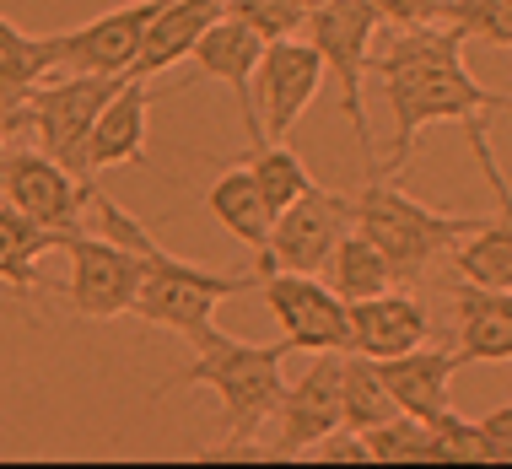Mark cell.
<instances>
[{
	"instance_id": "cell-13",
	"label": "cell",
	"mask_w": 512,
	"mask_h": 469,
	"mask_svg": "<svg viewBox=\"0 0 512 469\" xmlns=\"http://www.w3.org/2000/svg\"><path fill=\"white\" fill-rule=\"evenodd\" d=\"M162 0H130L119 11H103L87 27H71V33H54V60L71 76H124L141 54V38L151 17H157Z\"/></svg>"
},
{
	"instance_id": "cell-1",
	"label": "cell",
	"mask_w": 512,
	"mask_h": 469,
	"mask_svg": "<svg viewBox=\"0 0 512 469\" xmlns=\"http://www.w3.org/2000/svg\"><path fill=\"white\" fill-rule=\"evenodd\" d=\"M464 44L469 38L442 17V22H421V27H394L389 49L372 54V76H378V92L389 103V124H394L389 178L410 162L426 124L459 119L469 146L480 151V168H486L491 189L502 195V211H512V189H507L502 168H496V151L486 135V119L512 108V98L491 92L486 81H475V71L464 65Z\"/></svg>"
},
{
	"instance_id": "cell-11",
	"label": "cell",
	"mask_w": 512,
	"mask_h": 469,
	"mask_svg": "<svg viewBox=\"0 0 512 469\" xmlns=\"http://www.w3.org/2000/svg\"><path fill=\"white\" fill-rule=\"evenodd\" d=\"M340 416V351H313L308 372L286 383L281 405H275V437L265 443L270 459H308L318 437H329Z\"/></svg>"
},
{
	"instance_id": "cell-20",
	"label": "cell",
	"mask_w": 512,
	"mask_h": 469,
	"mask_svg": "<svg viewBox=\"0 0 512 469\" xmlns=\"http://www.w3.org/2000/svg\"><path fill=\"white\" fill-rule=\"evenodd\" d=\"M205 211L216 216V227H227L232 238H238L243 248H254V254L270 243L275 216H270V205H265V195H259L254 173H248L243 162H227V173H221L211 184V195H205Z\"/></svg>"
},
{
	"instance_id": "cell-27",
	"label": "cell",
	"mask_w": 512,
	"mask_h": 469,
	"mask_svg": "<svg viewBox=\"0 0 512 469\" xmlns=\"http://www.w3.org/2000/svg\"><path fill=\"white\" fill-rule=\"evenodd\" d=\"M362 443H367L372 464H426L432 459V426L421 416H405V410H399V416L367 426Z\"/></svg>"
},
{
	"instance_id": "cell-2",
	"label": "cell",
	"mask_w": 512,
	"mask_h": 469,
	"mask_svg": "<svg viewBox=\"0 0 512 469\" xmlns=\"http://www.w3.org/2000/svg\"><path fill=\"white\" fill-rule=\"evenodd\" d=\"M189 346H195V362H189L184 372H173L157 394H168V389H211L221 399V426H227L211 453L248 448L259 426L275 421V405H281V394H286L281 362H286V351H292V340L254 346V340H238V335H227V329L205 324V329L189 335Z\"/></svg>"
},
{
	"instance_id": "cell-32",
	"label": "cell",
	"mask_w": 512,
	"mask_h": 469,
	"mask_svg": "<svg viewBox=\"0 0 512 469\" xmlns=\"http://www.w3.org/2000/svg\"><path fill=\"white\" fill-rule=\"evenodd\" d=\"M308 453H313V459H335V464H372V459H367L362 432H351V426H335V432L318 437Z\"/></svg>"
},
{
	"instance_id": "cell-33",
	"label": "cell",
	"mask_w": 512,
	"mask_h": 469,
	"mask_svg": "<svg viewBox=\"0 0 512 469\" xmlns=\"http://www.w3.org/2000/svg\"><path fill=\"white\" fill-rule=\"evenodd\" d=\"M480 437H486V459L512 464V405H496L486 421H480Z\"/></svg>"
},
{
	"instance_id": "cell-3",
	"label": "cell",
	"mask_w": 512,
	"mask_h": 469,
	"mask_svg": "<svg viewBox=\"0 0 512 469\" xmlns=\"http://www.w3.org/2000/svg\"><path fill=\"white\" fill-rule=\"evenodd\" d=\"M92 205H98V222L108 238L130 243L141 254V292H135V319L157 324V329H173V335H195V329L211 324V313L221 308L227 297H243V292H259V275H232V270H200L189 259H173L151 232L135 222L130 211H119L103 189H92Z\"/></svg>"
},
{
	"instance_id": "cell-31",
	"label": "cell",
	"mask_w": 512,
	"mask_h": 469,
	"mask_svg": "<svg viewBox=\"0 0 512 469\" xmlns=\"http://www.w3.org/2000/svg\"><path fill=\"white\" fill-rule=\"evenodd\" d=\"M367 6L383 27H421V22H442L448 0H367Z\"/></svg>"
},
{
	"instance_id": "cell-22",
	"label": "cell",
	"mask_w": 512,
	"mask_h": 469,
	"mask_svg": "<svg viewBox=\"0 0 512 469\" xmlns=\"http://www.w3.org/2000/svg\"><path fill=\"white\" fill-rule=\"evenodd\" d=\"M453 270L469 286H491V292H512V211L496 222H475L453 243Z\"/></svg>"
},
{
	"instance_id": "cell-19",
	"label": "cell",
	"mask_w": 512,
	"mask_h": 469,
	"mask_svg": "<svg viewBox=\"0 0 512 469\" xmlns=\"http://www.w3.org/2000/svg\"><path fill=\"white\" fill-rule=\"evenodd\" d=\"M453 329H459V362H512V292L459 281Z\"/></svg>"
},
{
	"instance_id": "cell-15",
	"label": "cell",
	"mask_w": 512,
	"mask_h": 469,
	"mask_svg": "<svg viewBox=\"0 0 512 469\" xmlns=\"http://www.w3.org/2000/svg\"><path fill=\"white\" fill-rule=\"evenodd\" d=\"M259 54H265V38L254 33L248 22L238 17H221L205 27V38L195 44V71L200 76H211L221 81V87L238 98V114H243V130H248V146H259L265 141V124H259V108H254V71H259Z\"/></svg>"
},
{
	"instance_id": "cell-25",
	"label": "cell",
	"mask_w": 512,
	"mask_h": 469,
	"mask_svg": "<svg viewBox=\"0 0 512 469\" xmlns=\"http://www.w3.org/2000/svg\"><path fill=\"white\" fill-rule=\"evenodd\" d=\"M340 416H345L351 432H367V426L399 416V405H394L389 383H383L378 362L362 356V351H340Z\"/></svg>"
},
{
	"instance_id": "cell-29",
	"label": "cell",
	"mask_w": 512,
	"mask_h": 469,
	"mask_svg": "<svg viewBox=\"0 0 512 469\" xmlns=\"http://www.w3.org/2000/svg\"><path fill=\"white\" fill-rule=\"evenodd\" d=\"M426 426H432V459H437V464H475V459H486L480 421L453 416V405L442 410V416H432Z\"/></svg>"
},
{
	"instance_id": "cell-8",
	"label": "cell",
	"mask_w": 512,
	"mask_h": 469,
	"mask_svg": "<svg viewBox=\"0 0 512 469\" xmlns=\"http://www.w3.org/2000/svg\"><path fill=\"white\" fill-rule=\"evenodd\" d=\"M92 189H98V178L92 184L76 178L44 146H6L0 151V195H6V205H17L22 216H33L54 238L81 227V211L92 205Z\"/></svg>"
},
{
	"instance_id": "cell-4",
	"label": "cell",
	"mask_w": 512,
	"mask_h": 469,
	"mask_svg": "<svg viewBox=\"0 0 512 469\" xmlns=\"http://www.w3.org/2000/svg\"><path fill=\"white\" fill-rule=\"evenodd\" d=\"M351 227L367 232L383 248V259L394 265L399 281H421L442 254H453V243L475 227V216H453V211H437V205H421L394 178L372 173L362 184V195L351 200Z\"/></svg>"
},
{
	"instance_id": "cell-6",
	"label": "cell",
	"mask_w": 512,
	"mask_h": 469,
	"mask_svg": "<svg viewBox=\"0 0 512 469\" xmlns=\"http://www.w3.org/2000/svg\"><path fill=\"white\" fill-rule=\"evenodd\" d=\"M124 76H49L27 92L22 108H11L17 130H27L38 146L49 151L54 162H65L76 178H81V151H87V135H92V119L98 108L119 92Z\"/></svg>"
},
{
	"instance_id": "cell-10",
	"label": "cell",
	"mask_w": 512,
	"mask_h": 469,
	"mask_svg": "<svg viewBox=\"0 0 512 469\" xmlns=\"http://www.w3.org/2000/svg\"><path fill=\"white\" fill-rule=\"evenodd\" d=\"M265 308L275 313L281 335L292 340V351H351V308L329 281L297 270H270L259 275Z\"/></svg>"
},
{
	"instance_id": "cell-14",
	"label": "cell",
	"mask_w": 512,
	"mask_h": 469,
	"mask_svg": "<svg viewBox=\"0 0 512 469\" xmlns=\"http://www.w3.org/2000/svg\"><path fill=\"white\" fill-rule=\"evenodd\" d=\"M146 135H151V87L146 81H119V92L98 108L87 135V151H81V178H98L108 168H151L146 157Z\"/></svg>"
},
{
	"instance_id": "cell-26",
	"label": "cell",
	"mask_w": 512,
	"mask_h": 469,
	"mask_svg": "<svg viewBox=\"0 0 512 469\" xmlns=\"http://www.w3.org/2000/svg\"><path fill=\"white\" fill-rule=\"evenodd\" d=\"M232 162H243V168L254 173V184H259V195H265L270 216H281L297 195H308V189H313L308 162H302L297 151H286V141H259V146H248L243 157H232Z\"/></svg>"
},
{
	"instance_id": "cell-18",
	"label": "cell",
	"mask_w": 512,
	"mask_h": 469,
	"mask_svg": "<svg viewBox=\"0 0 512 469\" xmlns=\"http://www.w3.org/2000/svg\"><path fill=\"white\" fill-rule=\"evenodd\" d=\"M216 17H221V0H162L157 17H151V27H146V38H141V54H135V65L124 76L151 81L157 71L184 65Z\"/></svg>"
},
{
	"instance_id": "cell-21",
	"label": "cell",
	"mask_w": 512,
	"mask_h": 469,
	"mask_svg": "<svg viewBox=\"0 0 512 469\" xmlns=\"http://www.w3.org/2000/svg\"><path fill=\"white\" fill-rule=\"evenodd\" d=\"M60 248L54 232H44L33 216H22L17 205H0V286H11L17 297H33L44 286L38 275V259Z\"/></svg>"
},
{
	"instance_id": "cell-9",
	"label": "cell",
	"mask_w": 512,
	"mask_h": 469,
	"mask_svg": "<svg viewBox=\"0 0 512 469\" xmlns=\"http://www.w3.org/2000/svg\"><path fill=\"white\" fill-rule=\"evenodd\" d=\"M345 232H351V200L313 184L308 195H297L281 216H275L270 243L259 248V275H270V270L318 275Z\"/></svg>"
},
{
	"instance_id": "cell-23",
	"label": "cell",
	"mask_w": 512,
	"mask_h": 469,
	"mask_svg": "<svg viewBox=\"0 0 512 469\" xmlns=\"http://www.w3.org/2000/svg\"><path fill=\"white\" fill-rule=\"evenodd\" d=\"M54 71H60L54 38H33V33H22L17 22L0 17V108H22L27 92H33L38 81H49Z\"/></svg>"
},
{
	"instance_id": "cell-24",
	"label": "cell",
	"mask_w": 512,
	"mask_h": 469,
	"mask_svg": "<svg viewBox=\"0 0 512 469\" xmlns=\"http://www.w3.org/2000/svg\"><path fill=\"white\" fill-rule=\"evenodd\" d=\"M324 275H329V286H335L345 302H356V297H378V292H389V286L399 281L394 265L383 259V248L372 243L367 232H356V227L335 243V254H329Z\"/></svg>"
},
{
	"instance_id": "cell-30",
	"label": "cell",
	"mask_w": 512,
	"mask_h": 469,
	"mask_svg": "<svg viewBox=\"0 0 512 469\" xmlns=\"http://www.w3.org/2000/svg\"><path fill=\"white\" fill-rule=\"evenodd\" d=\"M227 17H238V22H248L265 44H275V38H297L302 27H308V17L292 6V0H227Z\"/></svg>"
},
{
	"instance_id": "cell-5",
	"label": "cell",
	"mask_w": 512,
	"mask_h": 469,
	"mask_svg": "<svg viewBox=\"0 0 512 469\" xmlns=\"http://www.w3.org/2000/svg\"><path fill=\"white\" fill-rule=\"evenodd\" d=\"M378 17H372L367 0H324V6L308 17V44L318 49L324 71L340 81V108L351 119V135L362 146L367 178L383 173L378 168V151H372V124H367V71H372V38H378Z\"/></svg>"
},
{
	"instance_id": "cell-7",
	"label": "cell",
	"mask_w": 512,
	"mask_h": 469,
	"mask_svg": "<svg viewBox=\"0 0 512 469\" xmlns=\"http://www.w3.org/2000/svg\"><path fill=\"white\" fill-rule=\"evenodd\" d=\"M60 254L71 259V275H65L60 297L71 302L81 319L103 324L119 319V313L135 308V292H141V254L119 238H98V232H65Z\"/></svg>"
},
{
	"instance_id": "cell-28",
	"label": "cell",
	"mask_w": 512,
	"mask_h": 469,
	"mask_svg": "<svg viewBox=\"0 0 512 469\" xmlns=\"http://www.w3.org/2000/svg\"><path fill=\"white\" fill-rule=\"evenodd\" d=\"M464 38L475 44H491V49H512V0H448L442 11Z\"/></svg>"
},
{
	"instance_id": "cell-12",
	"label": "cell",
	"mask_w": 512,
	"mask_h": 469,
	"mask_svg": "<svg viewBox=\"0 0 512 469\" xmlns=\"http://www.w3.org/2000/svg\"><path fill=\"white\" fill-rule=\"evenodd\" d=\"M324 60L308 38H275L259 54V124H265V141H286L297 130V119L313 108L318 87H324Z\"/></svg>"
},
{
	"instance_id": "cell-17",
	"label": "cell",
	"mask_w": 512,
	"mask_h": 469,
	"mask_svg": "<svg viewBox=\"0 0 512 469\" xmlns=\"http://www.w3.org/2000/svg\"><path fill=\"white\" fill-rule=\"evenodd\" d=\"M351 308V351L372 356V362H383V356H399L410 346H421V340H432V319H426V308L405 292H378V297H356L345 302Z\"/></svg>"
},
{
	"instance_id": "cell-35",
	"label": "cell",
	"mask_w": 512,
	"mask_h": 469,
	"mask_svg": "<svg viewBox=\"0 0 512 469\" xmlns=\"http://www.w3.org/2000/svg\"><path fill=\"white\" fill-rule=\"evenodd\" d=\"M221 6H227V0H221Z\"/></svg>"
},
{
	"instance_id": "cell-34",
	"label": "cell",
	"mask_w": 512,
	"mask_h": 469,
	"mask_svg": "<svg viewBox=\"0 0 512 469\" xmlns=\"http://www.w3.org/2000/svg\"><path fill=\"white\" fill-rule=\"evenodd\" d=\"M11 135H17V119H11V108H0V151H6Z\"/></svg>"
},
{
	"instance_id": "cell-16",
	"label": "cell",
	"mask_w": 512,
	"mask_h": 469,
	"mask_svg": "<svg viewBox=\"0 0 512 469\" xmlns=\"http://www.w3.org/2000/svg\"><path fill=\"white\" fill-rule=\"evenodd\" d=\"M459 367H464L459 351H442V346H432V340H421V346H410L399 356H383L378 362L394 405L405 410V416H421V421H432V416H442V410L453 405V372Z\"/></svg>"
}]
</instances>
